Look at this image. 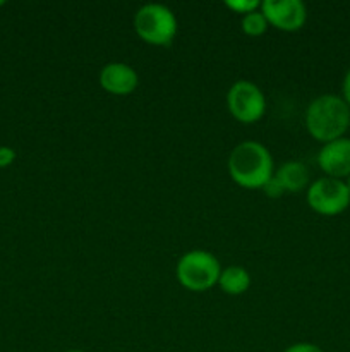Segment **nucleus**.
<instances>
[{"mask_svg": "<svg viewBox=\"0 0 350 352\" xmlns=\"http://www.w3.org/2000/svg\"><path fill=\"white\" fill-rule=\"evenodd\" d=\"M349 127L350 107L340 95H319L305 109V129L323 144L343 138Z\"/></svg>", "mask_w": 350, "mask_h": 352, "instance_id": "1", "label": "nucleus"}, {"mask_svg": "<svg viewBox=\"0 0 350 352\" xmlns=\"http://www.w3.org/2000/svg\"><path fill=\"white\" fill-rule=\"evenodd\" d=\"M229 174L240 188L263 189L273 177V157L264 144L242 141L230 153Z\"/></svg>", "mask_w": 350, "mask_h": 352, "instance_id": "2", "label": "nucleus"}, {"mask_svg": "<svg viewBox=\"0 0 350 352\" xmlns=\"http://www.w3.org/2000/svg\"><path fill=\"white\" fill-rule=\"evenodd\" d=\"M222 267L215 254L202 250H192L182 254L175 267V275L182 287L192 292L209 291L218 284Z\"/></svg>", "mask_w": 350, "mask_h": 352, "instance_id": "3", "label": "nucleus"}, {"mask_svg": "<svg viewBox=\"0 0 350 352\" xmlns=\"http://www.w3.org/2000/svg\"><path fill=\"white\" fill-rule=\"evenodd\" d=\"M137 36L154 47H167L177 34L178 23L174 10L163 3H144L134 14Z\"/></svg>", "mask_w": 350, "mask_h": 352, "instance_id": "4", "label": "nucleus"}, {"mask_svg": "<svg viewBox=\"0 0 350 352\" xmlns=\"http://www.w3.org/2000/svg\"><path fill=\"white\" fill-rule=\"evenodd\" d=\"M305 199L312 212L325 217H335L349 208L350 191L345 181L325 175L309 184Z\"/></svg>", "mask_w": 350, "mask_h": 352, "instance_id": "5", "label": "nucleus"}, {"mask_svg": "<svg viewBox=\"0 0 350 352\" xmlns=\"http://www.w3.org/2000/svg\"><path fill=\"white\" fill-rule=\"evenodd\" d=\"M226 107L239 122L253 124L266 112V98L259 86L247 79H239L226 93Z\"/></svg>", "mask_w": 350, "mask_h": 352, "instance_id": "6", "label": "nucleus"}, {"mask_svg": "<svg viewBox=\"0 0 350 352\" xmlns=\"http://www.w3.org/2000/svg\"><path fill=\"white\" fill-rule=\"evenodd\" d=\"M261 12L271 26L281 31H299L307 19V9L302 0H264Z\"/></svg>", "mask_w": 350, "mask_h": 352, "instance_id": "7", "label": "nucleus"}, {"mask_svg": "<svg viewBox=\"0 0 350 352\" xmlns=\"http://www.w3.org/2000/svg\"><path fill=\"white\" fill-rule=\"evenodd\" d=\"M318 165L326 177L347 179L350 175V138L329 141L318 153Z\"/></svg>", "mask_w": 350, "mask_h": 352, "instance_id": "8", "label": "nucleus"}, {"mask_svg": "<svg viewBox=\"0 0 350 352\" xmlns=\"http://www.w3.org/2000/svg\"><path fill=\"white\" fill-rule=\"evenodd\" d=\"M100 86L112 95H129L139 85V76L126 62H110L100 71Z\"/></svg>", "mask_w": 350, "mask_h": 352, "instance_id": "9", "label": "nucleus"}, {"mask_svg": "<svg viewBox=\"0 0 350 352\" xmlns=\"http://www.w3.org/2000/svg\"><path fill=\"white\" fill-rule=\"evenodd\" d=\"M273 175L280 182L285 192H299L302 189L309 188V170L299 160L285 162Z\"/></svg>", "mask_w": 350, "mask_h": 352, "instance_id": "10", "label": "nucleus"}, {"mask_svg": "<svg viewBox=\"0 0 350 352\" xmlns=\"http://www.w3.org/2000/svg\"><path fill=\"white\" fill-rule=\"evenodd\" d=\"M218 285L225 294L240 296L250 287V275L244 267L233 265V267L223 268L218 278Z\"/></svg>", "mask_w": 350, "mask_h": 352, "instance_id": "11", "label": "nucleus"}, {"mask_svg": "<svg viewBox=\"0 0 350 352\" xmlns=\"http://www.w3.org/2000/svg\"><path fill=\"white\" fill-rule=\"evenodd\" d=\"M240 26H242V31L249 36H261L264 31L268 30L270 23L264 17V14L261 12V7L257 10H253V12L242 16V21H240Z\"/></svg>", "mask_w": 350, "mask_h": 352, "instance_id": "12", "label": "nucleus"}, {"mask_svg": "<svg viewBox=\"0 0 350 352\" xmlns=\"http://www.w3.org/2000/svg\"><path fill=\"white\" fill-rule=\"evenodd\" d=\"M225 6L229 7V9H232L233 12L246 16V14L259 9L261 2H257V0H226Z\"/></svg>", "mask_w": 350, "mask_h": 352, "instance_id": "13", "label": "nucleus"}, {"mask_svg": "<svg viewBox=\"0 0 350 352\" xmlns=\"http://www.w3.org/2000/svg\"><path fill=\"white\" fill-rule=\"evenodd\" d=\"M263 191H264V195L268 196V198H280V196L285 192L283 188L280 186V182L275 179V175L270 179V181L266 182V184L263 186Z\"/></svg>", "mask_w": 350, "mask_h": 352, "instance_id": "14", "label": "nucleus"}, {"mask_svg": "<svg viewBox=\"0 0 350 352\" xmlns=\"http://www.w3.org/2000/svg\"><path fill=\"white\" fill-rule=\"evenodd\" d=\"M16 160V151L10 146H0V168L9 167Z\"/></svg>", "mask_w": 350, "mask_h": 352, "instance_id": "15", "label": "nucleus"}, {"mask_svg": "<svg viewBox=\"0 0 350 352\" xmlns=\"http://www.w3.org/2000/svg\"><path fill=\"white\" fill-rule=\"evenodd\" d=\"M285 352H325L319 346L311 342H297L292 344L288 349H285Z\"/></svg>", "mask_w": 350, "mask_h": 352, "instance_id": "16", "label": "nucleus"}, {"mask_svg": "<svg viewBox=\"0 0 350 352\" xmlns=\"http://www.w3.org/2000/svg\"><path fill=\"white\" fill-rule=\"evenodd\" d=\"M342 98L345 100L347 105L350 107V67L347 69L345 76H343V82H342Z\"/></svg>", "mask_w": 350, "mask_h": 352, "instance_id": "17", "label": "nucleus"}, {"mask_svg": "<svg viewBox=\"0 0 350 352\" xmlns=\"http://www.w3.org/2000/svg\"><path fill=\"white\" fill-rule=\"evenodd\" d=\"M345 184H347V188H349V191H350V175L345 179Z\"/></svg>", "mask_w": 350, "mask_h": 352, "instance_id": "18", "label": "nucleus"}, {"mask_svg": "<svg viewBox=\"0 0 350 352\" xmlns=\"http://www.w3.org/2000/svg\"><path fill=\"white\" fill-rule=\"evenodd\" d=\"M65 352H86V351H81V349H71V351H65Z\"/></svg>", "mask_w": 350, "mask_h": 352, "instance_id": "19", "label": "nucleus"}, {"mask_svg": "<svg viewBox=\"0 0 350 352\" xmlns=\"http://www.w3.org/2000/svg\"><path fill=\"white\" fill-rule=\"evenodd\" d=\"M0 6H3V2H2V0H0Z\"/></svg>", "mask_w": 350, "mask_h": 352, "instance_id": "20", "label": "nucleus"}]
</instances>
